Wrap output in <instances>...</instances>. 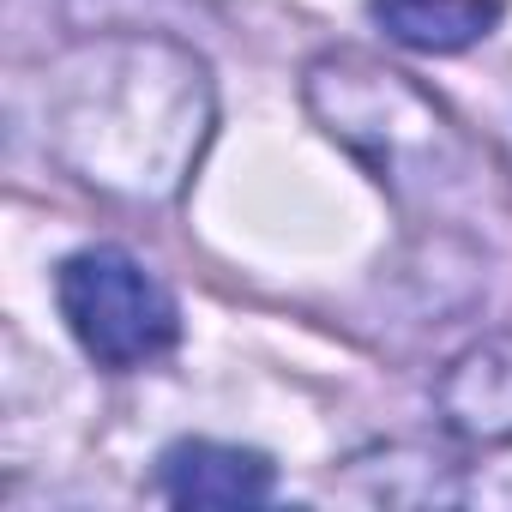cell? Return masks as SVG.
<instances>
[{"instance_id":"6da1fadb","label":"cell","mask_w":512,"mask_h":512,"mask_svg":"<svg viewBox=\"0 0 512 512\" xmlns=\"http://www.w3.org/2000/svg\"><path fill=\"white\" fill-rule=\"evenodd\" d=\"M211 133V79L199 55L163 37H97L61 55L49 79L55 157L133 205H163L187 187Z\"/></svg>"},{"instance_id":"7a4b0ae2","label":"cell","mask_w":512,"mask_h":512,"mask_svg":"<svg viewBox=\"0 0 512 512\" xmlns=\"http://www.w3.org/2000/svg\"><path fill=\"white\" fill-rule=\"evenodd\" d=\"M308 109L320 115V127L332 139H344L398 193L410 181L458 187L470 169L464 139L446 121V109L434 97H422L404 73L374 67L362 55H320L308 67Z\"/></svg>"},{"instance_id":"3957f363","label":"cell","mask_w":512,"mask_h":512,"mask_svg":"<svg viewBox=\"0 0 512 512\" xmlns=\"http://www.w3.org/2000/svg\"><path fill=\"white\" fill-rule=\"evenodd\" d=\"M61 314L103 368H145L181 338L175 296L121 247H85L55 278Z\"/></svg>"},{"instance_id":"277c9868","label":"cell","mask_w":512,"mask_h":512,"mask_svg":"<svg viewBox=\"0 0 512 512\" xmlns=\"http://www.w3.org/2000/svg\"><path fill=\"white\" fill-rule=\"evenodd\" d=\"M440 422L470 446L512 440V338H482L440 374Z\"/></svg>"},{"instance_id":"5b68a950","label":"cell","mask_w":512,"mask_h":512,"mask_svg":"<svg viewBox=\"0 0 512 512\" xmlns=\"http://www.w3.org/2000/svg\"><path fill=\"white\" fill-rule=\"evenodd\" d=\"M157 488L175 506H260V500H272V464L241 446L181 440L163 452Z\"/></svg>"},{"instance_id":"8992f818","label":"cell","mask_w":512,"mask_h":512,"mask_svg":"<svg viewBox=\"0 0 512 512\" xmlns=\"http://www.w3.org/2000/svg\"><path fill=\"white\" fill-rule=\"evenodd\" d=\"M368 13L392 43L416 55H458L500 25L506 0H368Z\"/></svg>"}]
</instances>
